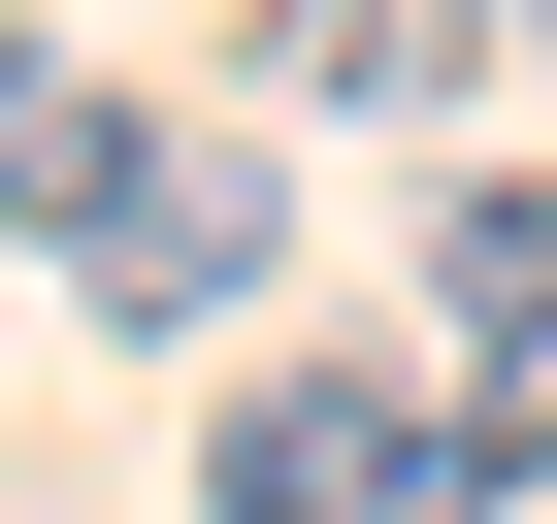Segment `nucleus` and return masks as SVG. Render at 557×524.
I'll return each instance as SVG.
<instances>
[{"mask_svg": "<svg viewBox=\"0 0 557 524\" xmlns=\"http://www.w3.org/2000/svg\"><path fill=\"white\" fill-rule=\"evenodd\" d=\"M164 99H99L66 34H0V229H99V164H132Z\"/></svg>", "mask_w": 557, "mask_h": 524, "instance_id": "nucleus-4", "label": "nucleus"}, {"mask_svg": "<svg viewBox=\"0 0 557 524\" xmlns=\"http://www.w3.org/2000/svg\"><path fill=\"white\" fill-rule=\"evenodd\" d=\"M492 459H557V361H492Z\"/></svg>", "mask_w": 557, "mask_h": 524, "instance_id": "nucleus-6", "label": "nucleus"}, {"mask_svg": "<svg viewBox=\"0 0 557 524\" xmlns=\"http://www.w3.org/2000/svg\"><path fill=\"white\" fill-rule=\"evenodd\" d=\"M492 394H394V361H262L197 426V524H492Z\"/></svg>", "mask_w": 557, "mask_h": 524, "instance_id": "nucleus-1", "label": "nucleus"}, {"mask_svg": "<svg viewBox=\"0 0 557 524\" xmlns=\"http://www.w3.org/2000/svg\"><path fill=\"white\" fill-rule=\"evenodd\" d=\"M524 66V0H262V99H329V132H426Z\"/></svg>", "mask_w": 557, "mask_h": 524, "instance_id": "nucleus-3", "label": "nucleus"}, {"mask_svg": "<svg viewBox=\"0 0 557 524\" xmlns=\"http://www.w3.org/2000/svg\"><path fill=\"white\" fill-rule=\"evenodd\" d=\"M66 262H99V328H230L262 262H296V164H262V132H132Z\"/></svg>", "mask_w": 557, "mask_h": 524, "instance_id": "nucleus-2", "label": "nucleus"}, {"mask_svg": "<svg viewBox=\"0 0 557 524\" xmlns=\"http://www.w3.org/2000/svg\"><path fill=\"white\" fill-rule=\"evenodd\" d=\"M426 328L459 361H557V197H426Z\"/></svg>", "mask_w": 557, "mask_h": 524, "instance_id": "nucleus-5", "label": "nucleus"}]
</instances>
